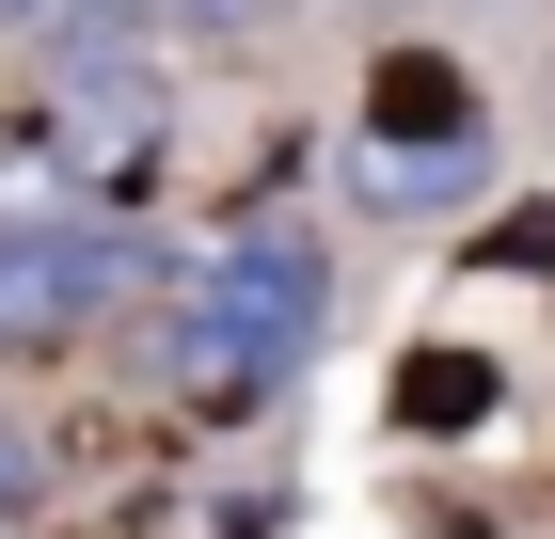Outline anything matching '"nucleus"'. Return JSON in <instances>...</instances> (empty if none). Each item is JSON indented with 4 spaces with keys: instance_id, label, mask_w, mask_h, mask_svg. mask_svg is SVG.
<instances>
[{
    "instance_id": "3",
    "label": "nucleus",
    "mask_w": 555,
    "mask_h": 539,
    "mask_svg": "<svg viewBox=\"0 0 555 539\" xmlns=\"http://www.w3.org/2000/svg\"><path fill=\"white\" fill-rule=\"evenodd\" d=\"M365 143H492L476 127V80L444 48H382V80H365Z\"/></svg>"
},
{
    "instance_id": "2",
    "label": "nucleus",
    "mask_w": 555,
    "mask_h": 539,
    "mask_svg": "<svg viewBox=\"0 0 555 539\" xmlns=\"http://www.w3.org/2000/svg\"><path fill=\"white\" fill-rule=\"evenodd\" d=\"M159 270H143L128 222H95V207H48V222H0V365L16 349H80L112 301H143Z\"/></svg>"
},
{
    "instance_id": "4",
    "label": "nucleus",
    "mask_w": 555,
    "mask_h": 539,
    "mask_svg": "<svg viewBox=\"0 0 555 539\" xmlns=\"http://www.w3.org/2000/svg\"><path fill=\"white\" fill-rule=\"evenodd\" d=\"M349 191H365L382 222H444V207H476V191H492V143H365V159H349Z\"/></svg>"
},
{
    "instance_id": "1",
    "label": "nucleus",
    "mask_w": 555,
    "mask_h": 539,
    "mask_svg": "<svg viewBox=\"0 0 555 539\" xmlns=\"http://www.w3.org/2000/svg\"><path fill=\"white\" fill-rule=\"evenodd\" d=\"M318 333H334V254L270 239V222L159 286V365H175L191 413H270V397L318 365Z\"/></svg>"
},
{
    "instance_id": "9",
    "label": "nucleus",
    "mask_w": 555,
    "mask_h": 539,
    "mask_svg": "<svg viewBox=\"0 0 555 539\" xmlns=\"http://www.w3.org/2000/svg\"><path fill=\"white\" fill-rule=\"evenodd\" d=\"M33 492H48V445H33V428H0V524H16Z\"/></svg>"
},
{
    "instance_id": "8",
    "label": "nucleus",
    "mask_w": 555,
    "mask_h": 539,
    "mask_svg": "<svg viewBox=\"0 0 555 539\" xmlns=\"http://www.w3.org/2000/svg\"><path fill=\"white\" fill-rule=\"evenodd\" d=\"M476 270H508V286H540V270H555V207H540V222H492V239H476Z\"/></svg>"
},
{
    "instance_id": "7",
    "label": "nucleus",
    "mask_w": 555,
    "mask_h": 539,
    "mask_svg": "<svg viewBox=\"0 0 555 539\" xmlns=\"http://www.w3.org/2000/svg\"><path fill=\"white\" fill-rule=\"evenodd\" d=\"M270 16H286V0H159L143 33H191V48H238V33H270Z\"/></svg>"
},
{
    "instance_id": "6",
    "label": "nucleus",
    "mask_w": 555,
    "mask_h": 539,
    "mask_svg": "<svg viewBox=\"0 0 555 539\" xmlns=\"http://www.w3.org/2000/svg\"><path fill=\"white\" fill-rule=\"evenodd\" d=\"M159 0H0V33H143Z\"/></svg>"
},
{
    "instance_id": "5",
    "label": "nucleus",
    "mask_w": 555,
    "mask_h": 539,
    "mask_svg": "<svg viewBox=\"0 0 555 539\" xmlns=\"http://www.w3.org/2000/svg\"><path fill=\"white\" fill-rule=\"evenodd\" d=\"M492 413V365H476V349H413V365H397V428H476Z\"/></svg>"
}]
</instances>
